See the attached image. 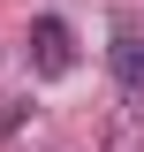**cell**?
<instances>
[{
	"instance_id": "cell-2",
	"label": "cell",
	"mask_w": 144,
	"mask_h": 152,
	"mask_svg": "<svg viewBox=\"0 0 144 152\" xmlns=\"http://www.w3.org/2000/svg\"><path fill=\"white\" fill-rule=\"evenodd\" d=\"M114 76H121L129 99H144V38H121L114 46Z\"/></svg>"
},
{
	"instance_id": "cell-1",
	"label": "cell",
	"mask_w": 144,
	"mask_h": 152,
	"mask_svg": "<svg viewBox=\"0 0 144 152\" xmlns=\"http://www.w3.org/2000/svg\"><path fill=\"white\" fill-rule=\"evenodd\" d=\"M31 69L38 76H68L76 69V46H68V23L61 15H38L31 23Z\"/></svg>"
}]
</instances>
